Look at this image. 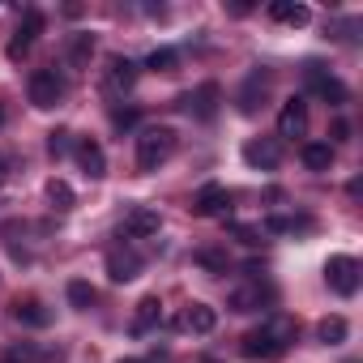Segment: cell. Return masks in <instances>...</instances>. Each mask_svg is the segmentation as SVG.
Returning a JSON list of instances; mask_svg holds the SVG:
<instances>
[{"mask_svg": "<svg viewBox=\"0 0 363 363\" xmlns=\"http://www.w3.org/2000/svg\"><path fill=\"white\" fill-rule=\"evenodd\" d=\"M257 90L265 94V73H252V77H248V86H244V94H240V111H244V116L257 111Z\"/></svg>", "mask_w": 363, "mask_h": 363, "instance_id": "obj_25", "label": "cell"}, {"mask_svg": "<svg viewBox=\"0 0 363 363\" xmlns=\"http://www.w3.org/2000/svg\"><path fill=\"white\" fill-rule=\"evenodd\" d=\"M278 158H282V150H278V141H274V137H261V141H248V145H244V162H248V167L274 171V167H278Z\"/></svg>", "mask_w": 363, "mask_h": 363, "instance_id": "obj_14", "label": "cell"}, {"mask_svg": "<svg viewBox=\"0 0 363 363\" xmlns=\"http://www.w3.org/2000/svg\"><path fill=\"white\" fill-rule=\"evenodd\" d=\"M350 363H354V359H350Z\"/></svg>", "mask_w": 363, "mask_h": 363, "instance_id": "obj_36", "label": "cell"}, {"mask_svg": "<svg viewBox=\"0 0 363 363\" xmlns=\"http://www.w3.org/2000/svg\"><path fill=\"white\" fill-rule=\"evenodd\" d=\"M0 363H22V359H0Z\"/></svg>", "mask_w": 363, "mask_h": 363, "instance_id": "obj_34", "label": "cell"}, {"mask_svg": "<svg viewBox=\"0 0 363 363\" xmlns=\"http://www.w3.org/2000/svg\"><path fill=\"white\" fill-rule=\"evenodd\" d=\"M145 69H150V73H175V69H179V56H175L171 48H154L150 60H145Z\"/></svg>", "mask_w": 363, "mask_h": 363, "instance_id": "obj_24", "label": "cell"}, {"mask_svg": "<svg viewBox=\"0 0 363 363\" xmlns=\"http://www.w3.org/2000/svg\"><path fill=\"white\" fill-rule=\"evenodd\" d=\"M158 227H162V214L158 210L133 206L128 218H124V227H120V240H150V235H158Z\"/></svg>", "mask_w": 363, "mask_h": 363, "instance_id": "obj_6", "label": "cell"}, {"mask_svg": "<svg viewBox=\"0 0 363 363\" xmlns=\"http://www.w3.org/2000/svg\"><path fill=\"white\" fill-rule=\"evenodd\" d=\"M308 82H312V90H316L329 107H342V103H346V86H342L337 77H325L320 65H308Z\"/></svg>", "mask_w": 363, "mask_h": 363, "instance_id": "obj_16", "label": "cell"}, {"mask_svg": "<svg viewBox=\"0 0 363 363\" xmlns=\"http://www.w3.org/2000/svg\"><path fill=\"white\" fill-rule=\"evenodd\" d=\"M171 154H175V128L154 124L137 137V171H158Z\"/></svg>", "mask_w": 363, "mask_h": 363, "instance_id": "obj_2", "label": "cell"}, {"mask_svg": "<svg viewBox=\"0 0 363 363\" xmlns=\"http://www.w3.org/2000/svg\"><path fill=\"white\" fill-rule=\"evenodd\" d=\"M69 150H73V133H69V128H52V133H48V154H52V158H65Z\"/></svg>", "mask_w": 363, "mask_h": 363, "instance_id": "obj_27", "label": "cell"}, {"mask_svg": "<svg viewBox=\"0 0 363 363\" xmlns=\"http://www.w3.org/2000/svg\"><path fill=\"white\" fill-rule=\"evenodd\" d=\"M90 56H94V35H73V43H69V65H73V69H86Z\"/></svg>", "mask_w": 363, "mask_h": 363, "instance_id": "obj_21", "label": "cell"}, {"mask_svg": "<svg viewBox=\"0 0 363 363\" xmlns=\"http://www.w3.org/2000/svg\"><path fill=\"white\" fill-rule=\"evenodd\" d=\"M48 201L65 214V210H73V189L65 184V179H52V184H48Z\"/></svg>", "mask_w": 363, "mask_h": 363, "instance_id": "obj_26", "label": "cell"}, {"mask_svg": "<svg viewBox=\"0 0 363 363\" xmlns=\"http://www.w3.org/2000/svg\"><path fill=\"white\" fill-rule=\"evenodd\" d=\"M193 214H201V218H227L231 214V193L223 184H206L197 193V201H193Z\"/></svg>", "mask_w": 363, "mask_h": 363, "instance_id": "obj_7", "label": "cell"}, {"mask_svg": "<svg viewBox=\"0 0 363 363\" xmlns=\"http://www.w3.org/2000/svg\"><path fill=\"white\" fill-rule=\"evenodd\" d=\"M120 363H145V359H120Z\"/></svg>", "mask_w": 363, "mask_h": 363, "instance_id": "obj_32", "label": "cell"}, {"mask_svg": "<svg viewBox=\"0 0 363 363\" xmlns=\"http://www.w3.org/2000/svg\"><path fill=\"white\" fill-rule=\"evenodd\" d=\"M346 333H350V325H346L342 316H325V320L316 325V337H320L325 346H337V342H346Z\"/></svg>", "mask_w": 363, "mask_h": 363, "instance_id": "obj_20", "label": "cell"}, {"mask_svg": "<svg viewBox=\"0 0 363 363\" xmlns=\"http://www.w3.org/2000/svg\"><path fill=\"white\" fill-rule=\"evenodd\" d=\"M231 235H235L240 244H248V248H252V244H261V231H257V227H231Z\"/></svg>", "mask_w": 363, "mask_h": 363, "instance_id": "obj_29", "label": "cell"}, {"mask_svg": "<svg viewBox=\"0 0 363 363\" xmlns=\"http://www.w3.org/2000/svg\"><path fill=\"white\" fill-rule=\"evenodd\" d=\"M73 154H77V167H82V175H86V179H103V175H107V154H103V145H99V141L82 137V141L73 145Z\"/></svg>", "mask_w": 363, "mask_h": 363, "instance_id": "obj_10", "label": "cell"}, {"mask_svg": "<svg viewBox=\"0 0 363 363\" xmlns=\"http://www.w3.org/2000/svg\"><path fill=\"white\" fill-rule=\"evenodd\" d=\"M141 274V257L137 252H128V248H111L107 252V278L111 282H133Z\"/></svg>", "mask_w": 363, "mask_h": 363, "instance_id": "obj_12", "label": "cell"}, {"mask_svg": "<svg viewBox=\"0 0 363 363\" xmlns=\"http://www.w3.org/2000/svg\"><path fill=\"white\" fill-rule=\"evenodd\" d=\"M359 278H363V269H359V261L354 257H329L325 261V282L337 291V295H354L359 291Z\"/></svg>", "mask_w": 363, "mask_h": 363, "instance_id": "obj_4", "label": "cell"}, {"mask_svg": "<svg viewBox=\"0 0 363 363\" xmlns=\"http://www.w3.org/2000/svg\"><path fill=\"white\" fill-rule=\"evenodd\" d=\"M286 342H291V325L286 320H269L261 329H248L240 337V354L252 359V363H274L286 354Z\"/></svg>", "mask_w": 363, "mask_h": 363, "instance_id": "obj_1", "label": "cell"}, {"mask_svg": "<svg viewBox=\"0 0 363 363\" xmlns=\"http://www.w3.org/2000/svg\"><path fill=\"white\" fill-rule=\"evenodd\" d=\"M111 120H116V128H133V124H137V111H133V107H124V111H116Z\"/></svg>", "mask_w": 363, "mask_h": 363, "instance_id": "obj_30", "label": "cell"}, {"mask_svg": "<svg viewBox=\"0 0 363 363\" xmlns=\"http://www.w3.org/2000/svg\"><path fill=\"white\" fill-rule=\"evenodd\" d=\"M13 316H18L22 325H30V329H48V325H52V312H48L39 299H30V295H26V299H13Z\"/></svg>", "mask_w": 363, "mask_h": 363, "instance_id": "obj_17", "label": "cell"}, {"mask_svg": "<svg viewBox=\"0 0 363 363\" xmlns=\"http://www.w3.org/2000/svg\"><path fill=\"white\" fill-rule=\"evenodd\" d=\"M218 99H223V90H218L214 82H206V86H197L193 94L179 99V107H184L189 116H197V120H210V116L218 111Z\"/></svg>", "mask_w": 363, "mask_h": 363, "instance_id": "obj_8", "label": "cell"}, {"mask_svg": "<svg viewBox=\"0 0 363 363\" xmlns=\"http://www.w3.org/2000/svg\"><path fill=\"white\" fill-rule=\"evenodd\" d=\"M94 299H99V295H94V286H90V282H82V278H73V282H69V303H73L77 312H90V308H94Z\"/></svg>", "mask_w": 363, "mask_h": 363, "instance_id": "obj_22", "label": "cell"}, {"mask_svg": "<svg viewBox=\"0 0 363 363\" xmlns=\"http://www.w3.org/2000/svg\"><path fill=\"white\" fill-rule=\"evenodd\" d=\"M175 325H179V329H189V333H210V329L218 325V312H214L210 303H189L184 312H179Z\"/></svg>", "mask_w": 363, "mask_h": 363, "instance_id": "obj_15", "label": "cell"}, {"mask_svg": "<svg viewBox=\"0 0 363 363\" xmlns=\"http://www.w3.org/2000/svg\"><path fill=\"white\" fill-rule=\"evenodd\" d=\"M133 82H137V65H133L128 56H111L107 69H103V90H107L111 99H120V94L133 90Z\"/></svg>", "mask_w": 363, "mask_h": 363, "instance_id": "obj_5", "label": "cell"}, {"mask_svg": "<svg viewBox=\"0 0 363 363\" xmlns=\"http://www.w3.org/2000/svg\"><path fill=\"white\" fill-rule=\"evenodd\" d=\"M269 18L282 22V26H308V5H299V0H274L269 5Z\"/></svg>", "mask_w": 363, "mask_h": 363, "instance_id": "obj_18", "label": "cell"}, {"mask_svg": "<svg viewBox=\"0 0 363 363\" xmlns=\"http://www.w3.org/2000/svg\"><path fill=\"white\" fill-rule=\"evenodd\" d=\"M39 35H43V13H39V9H26L22 26H18V35H13V43H9V60H22Z\"/></svg>", "mask_w": 363, "mask_h": 363, "instance_id": "obj_11", "label": "cell"}, {"mask_svg": "<svg viewBox=\"0 0 363 363\" xmlns=\"http://www.w3.org/2000/svg\"><path fill=\"white\" fill-rule=\"evenodd\" d=\"M303 167L308 171H329L333 167V145L329 141H308L303 145Z\"/></svg>", "mask_w": 363, "mask_h": 363, "instance_id": "obj_19", "label": "cell"}, {"mask_svg": "<svg viewBox=\"0 0 363 363\" xmlns=\"http://www.w3.org/2000/svg\"><path fill=\"white\" fill-rule=\"evenodd\" d=\"M158 316H162L158 295H145V299L137 303V320H133V329H150V325H158Z\"/></svg>", "mask_w": 363, "mask_h": 363, "instance_id": "obj_23", "label": "cell"}, {"mask_svg": "<svg viewBox=\"0 0 363 363\" xmlns=\"http://www.w3.org/2000/svg\"><path fill=\"white\" fill-rule=\"evenodd\" d=\"M0 167H5V162H0Z\"/></svg>", "mask_w": 363, "mask_h": 363, "instance_id": "obj_35", "label": "cell"}, {"mask_svg": "<svg viewBox=\"0 0 363 363\" xmlns=\"http://www.w3.org/2000/svg\"><path fill=\"white\" fill-rule=\"evenodd\" d=\"M346 137H350V124H346V120H337V124H333V141H346Z\"/></svg>", "mask_w": 363, "mask_h": 363, "instance_id": "obj_31", "label": "cell"}, {"mask_svg": "<svg viewBox=\"0 0 363 363\" xmlns=\"http://www.w3.org/2000/svg\"><path fill=\"white\" fill-rule=\"evenodd\" d=\"M269 303V291L261 286V282H248V286H235L231 295H227V308L231 312H261Z\"/></svg>", "mask_w": 363, "mask_h": 363, "instance_id": "obj_13", "label": "cell"}, {"mask_svg": "<svg viewBox=\"0 0 363 363\" xmlns=\"http://www.w3.org/2000/svg\"><path fill=\"white\" fill-rule=\"evenodd\" d=\"M5 120H9V116H5V107H0V124H5Z\"/></svg>", "mask_w": 363, "mask_h": 363, "instance_id": "obj_33", "label": "cell"}, {"mask_svg": "<svg viewBox=\"0 0 363 363\" xmlns=\"http://www.w3.org/2000/svg\"><path fill=\"white\" fill-rule=\"evenodd\" d=\"M197 265H206V269H214V274H227V257H223L218 248H201V252H197Z\"/></svg>", "mask_w": 363, "mask_h": 363, "instance_id": "obj_28", "label": "cell"}, {"mask_svg": "<svg viewBox=\"0 0 363 363\" xmlns=\"http://www.w3.org/2000/svg\"><path fill=\"white\" fill-rule=\"evenodd\" d=\"M26 90H30V103H35L39 111H48V107H56V103L65 99V82H60L56 69H35Z\"/></svg>", "mask_w": 363, "mask_h": 363, "instance_id": "obj_3", "label": "cell"}, {"mask_svg": "<svg viewBox=\"0 0 363 363\" xmlns=\"http://www.w3.org/2000/svg\"><path fill=\"white\" fill-rule=\"evenodd\" d=\"M303 133H308V103L295 94L278 111V137H303Z\"/></svg>", "mask_w": 363, "mask_h": 363, "instance_id": "obj_9", "label": "cell"}]
</instances>
